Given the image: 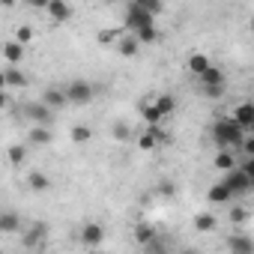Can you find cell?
<instances>
[{"mask_svg": "<svg viewBox=\"0 0 254 254\" xmlns=\"http://www.w3.org/2000/svg\"><path fill=\"white\" fill-rule=\"evenodd\" d=\"M245 132H242V126L233 120V117H221L212 123V141L218 147H227V150H239Z\"/></svg>", "mask_w": 254, "mask_h": 254, "instance_id": "1", "label": "cell"}, {"mask_svg": "<svg viewBox=\"0 0 254 254\" xmlns=\"http://www.w3.org/2000/svg\"><path fill=\"white\" fill-rule=\"evenodd\" d=\"M221 183L230 189V194H233V197H236V194H248V191L254 189V180H251L239 165H236V168H230V171H224V180H221Z\"/></svg>", "mask_w": 254, "mask_h": 254, "instance_id": "2", "label": "cell"}, {"mask_svg": "<svg viewBox=\"0 0 254 254\" xmlns=\"http://www.w3.org/2000/svg\"><path fill=\"white\" fill-rule=\"evenodd\" d=\"M153 18H156V15H153L147 6H138V3H132L129 9H126V30H129V33H135V30H141V27H147V24H156Z\"/></svg>", "mask_w": 254, "mask_h": 254, "instance_id": "3", "label": "cell"}, {"mask_svg": "<svg viewBox=\"0 0 254 254\" xmlns=\"http://www.w3.org/2000/svg\"><path fill=\"white\" fill-rule=\"evenodd\" d=\"M63 93H66V102H75V105H87L93 99V87L87 81H72L63 87Z\"/></svg>", "mask_w": 254, "mask_h": 254, "instance_id": "4", "label": "cell"}, {"mask_svg": "<svg viewBox=\"0 0 254 254\" xmlns=\"http://www.w3.org/2000/svg\"><path fill=\"white\" fill-rule=\"evenodd\" d=\"M230 117L242 126V132H251V129H254V105H251V102H239Z\"/></svg>", "mask_w": 254, "mask_h": 254, "instance_id": "5", "label": "cell"}, {"mask_svg": "<svg viewBox=\"0 0 254 254\" xmlns=\"http://www.w3.org/2000/svg\"><path fill=\"white\" fill-rule=\"evenodd\" d=\"M45 12H48V15H51V21H57V24H63V21H69V18H72V6L66 3V0H48Z\"/></svg>", "mask_w": 254, "mask_h": 254, "instance_id": "6", "label": "cell"}, {"mask_svg": "<svg viewBox=\"0 0 254 254\" xmlns=\"http://www.w3.org/2000/svg\"><path fill=\"white\" fill-rule=\"evenodd\" d=\"M114 45H117V51H120L123 57H135V54L141 51V42H138V39H135V33H129V30L120 33V39H117Z\"/></svg>", "mask_w": 254, "mask_h": 254, "instance_id": "7", "label": "cell"}, {"mask_svg": "<svg viewBox=\"0 0 254 254\" xmlns=\"http://www.w3.org/2000/svg\"><path fill=\"white\" fill-rule=\"evenodd\" d=\"M0 54H3V60H6L9 66H18V63L24 60V45L15 42V39H9V42L0 45Z\"/></svg>", "mask_w": 254, "mask_h": 254, "instance_id": "8", "label": "cell"}, {"mask_svg": "<svg viewBox=\"0 0 254 254\" xmlns=\"http://www.w3.org/2000/svg\"><path fill=\"white\" fill-rule=\"evenodd\" d=\"M27 117L39 126H48L51 123V108L45 102H33V105H27Z\"/></svg>", "mask_w": 254, "mask_h": 254, "instance_id": "9", "label": "cell"}, {"mask_svg": "<svg viewBox=\"0 0 254 254\" xmlns=\"http://www.w3.org/2000/svg\"><path fill=\"white\" fill-rule=\"evenodd\" d=\"M102 239H105V230H102L99 224H93V221H90V224H84V227H81V242H84V245L96 248Z\"/></svg>", "mask_w": 254, "mask_h": 254, "instance_id": "10", "label": "cell"}, {"mask_svg": "<svg viewBox=\"0 0 254 254\" xmlns=\"http://www.w3.org/2000/svg\"><path fill=\"white\" fill-rule=\"evenodd\" d=\"M15 230H21V215L12 209H3L0 212V233H15Z\"/></svg>", "mask_w": 254, "mask_h": 254, "instance_id": "11", "label": "cell"}, {"mask_svg": "<svg viewBox=\"0 0 254 254\" xmlns=\"http://www.w3.org/2000/svg\"><path fill=\"white\" fill-rule=\"evenodd\" d=\"M197 78H200V87H215V84H224V72H221L218 66H212V63H209V66H206Z\"/></svg>", "mask_w": 254, "mask_h": 254, "instance_id": "12", "label": "cell"}, {"mask_svg": "<svg viewBox=\"0 0 254 254\" xmlns=\"http://www.w3.org/2000/svg\"><path fill=\"white\" fill-rule=\"evenodd\" d=\"M230 197H233V194H230V189H227L224 183H212L209 191H206V200H209V203H230Z\"/></svg>", "mask_w": 254, "mask_h": 254, "instance_id": "13", "label": "cell"}, {"mask_svg": "<svg viewBox=\"0 0 254 254\" xmlns=\"http://www.w3.org/2000/svg\"><path fill=\"white\" fill-rule=\"evenodd\" d=\"M239 165V159H236V150H227V147H221L218 150V156H215V168L218 171H230V168H236Z\"/></svg>", "mask_w": 254, "mask_h": 254, "instance_id": "14", "label": "cell"}, {"mask_svg": "<svg viewBox=\"0 0 254 254\" xmlns=\"http://www.w3.org/2000/svg\"><path fill=\"white\" fill-rule=\"evenodd\" d=\"M227 245H230L233 254H251V251H254V242H251L248 236H242V233H233V236L227 239Z\"/></svg>", "mask_w": 254, "mask_h": 254, "instance_id": "15", "label": "cell"}, {"mask_svg": "<svg viewBox=\"0 0 254 254\" xmlns=\"http://www.w3.org/2000/svg\"><path fill=\"white\" fill-rule=\"evenodd\" d=\"M3 78H6V87H15V90L27 87V75H24L18 66H9V69H3Z\"/></svg>", "mask_w": 254, "mask_h": 254, "instance_id": "16", "label": "cell"}, {"mask_svg": "<svg viewBox=\"0 0 254 254\" xmlns=\"http://www.w3.org/2000/svg\"><path fill=\"white\" fill-rule=\"evenodd\" d=\"M42 102H45L48 108H63V105H66V93H63L60 87H48V90L42 93Z\"/></svg>", "mask_w": 254, "mask_h": 254, "instance_id": "17", "label": "cell"}, {"mask_svg": "<svg viewBox=\"0 0 254 254\" xmlns=\"http://www.w3.org/2000/svg\"><path fill=\"white\" fill-rule=\"evenodd\" d=\"M153 105H156V111H159L162 117H171V114L177 111V99H174V96H168V93L156 96V99H153Z\"/></svg>", "mask_w": 254, "mask_h": 254, "instance_id": "18", "label": "cell"}, {"mask_svg": "<svg viewBox=\"0 0 254 254\" xmlns=\"http://www.w3.org/2000/svg\"><path fill=\"white\" fill-rule=\"evenodd\" d=\"M45 233H48V227H45L42 221H36V224L30 227V233H24V245H27V248H33V245H39V242L45 239Z\"/></svg>", "mask_w": 254, "mask_h": 254, "instance_id": "19", "label": "cell"}, {"mask_svg": "<svg viewBox=\"0 0 254 254\" xmlns=\"http://www.w3.org/2000/svg\"><path fill=\"white\" fill-rule=\"evenodd\" d=\"M30 144H36V147H45V144H51V132H48V126H33V129H30Z\"/></svg>", "mask_w": 254, "mask_h": 254, "instance_id": "20", "label": "cell"}, {"mask_svg": "<svg viewBox=\"0 0 254 254\" xmlns=\"http://www.w3.org/2000/svg\"><path fill=\"white\" fill-rule=\"evenodd\" d=\"M135 39H138L141 45H153V42H159V30H156V24H147V27L135 30Z\"/></svg>", "mask_w": 254, "mask_h": 254, "instance_id": "21", "label": "cell"}, {"mask_svg": "<svg viewBox=\"0 0 254 254\" xmlns=\"http://www.w3.org/2000/svg\"><path fill=\"white\" fill-rule=\"evenodd\" d=\"M194 230H200V233L215 230V215H209V212H197V215H194Z\"/></svg>", "mask_w": 254, "mask_h": 254, "instance_id": "22", "label": "cell"}, {"mask_svg": "<svg viewBox=\"0 0 254 254\" xmlns=\"http://www.w3.org/2000/svg\"><path fill=\"white\" fill-rule=\"evenodd\" d=\"M69 138H72L75 144H87V141L93 138V132H90V126H72V132H69Z\"/></svg>", "mask_w": 254, "mask_h": 254, "instance_id": "23", "label": "cell"}, {"mask_svg": "<svg viewBox=\"0 0 254 254\" xmlns=\"http://www.w3.org/2000/svg\"><path fill=\"white\" fill-rule=\"evenodd\" d=\"M27 186H30L33 191H45V189H48L51 183H48V177H45V174H39V171H33V174L27 177Z\"/></svg>", "mask_w": 254, "mask_h": 254, "instance_id": "24", "label": "cell"}, {"mask_svg": "<svg viewBox=\"0 0 254 254\" xmlns=\"http://www.w3.org/2000/svg\"><path fill=\"white\" fill-rule=\"evenodd\" d=\"M206 66H209V57H206V54H191V57H189V69H191L194 75H200Z\"/></svg>", "mask_w": 254, "mask_h": 254, "instance_id": "25", "label": "cell"}, {"mask_svg": "<svg viewBox=\"0 0 254 254\" xmlns=\"http://www.w3.org/2000/svg\"><path fill=\"white\" fill-rule=\"evenodd\" d=\"M141 117H144L147 123H162V120H165V117L156 111V105H153V102H144V108H141Z\"/></svg>", "mask_w": 254, "mask_h": 254, "instance_id": "26", "label": "cell"}, {"mask_svg": "<svg viewBox=\"0 0 254 254\" xmlns=\"http://www.w3.org/2000/svg\"><path fill=\"white\" fill-rule=\"evenodd\" d=\"M156 233H159V230H153L150 224H138V227H135V239H138L141 245H147V242H150Z\"/></svg>", "mask_w": 254, "mask_h": 254, "instance_id": "27", "label": "cell"}, {"mask_svg": "<svg viewBox=\"0 0 254 254\" xmlns=\"http://www.w3.org/2000/svg\"><path fill=\"white\" fill-rule=\"evenodd\" d=\"M12 39L21 42V45H30V42H33V27H27V24L15 27V36H12Z\"/></svg>", "mask_w": 254, "mask_h": 254, "instance_id": "28", "label": "cell"}, {"mask_svg": "<svg viewBox=\"0 0 254 254\" xmlns=\"http://www.w3.org/2000/svg\"><path fill=\"white\" fill-rule=\"evenodd\" d=\"M6 156H9V162H12V165H21V162L27 159V147H21V144H18V147H9V153H6Z\"/></svg>", "mask_w": 254, "mask_h": 254, "instance_id": "29", "label": "cell"}, {"mask_svg": "<svg viewBox=\"0 0 254 254\" xmlns=\"http://www.w3.org/2000/svg\"><path fill=\"white\" fill-rule=\"evenodd\" d=\"M111 135H114V141H126V138L132 135V129H129V126H126V123H114Z\"/></svg>", "mask_w": 254, "mask_h": 254, "instance_id": "30", "label": "cell"}, {"mask_svg": "<svg viewBox=\"0 0 254 254\" xmlns=\"http://www.w3.org/2000/svg\"><path fill=\"white\" fill-rule=\"evenodd\" d=\"M138 147H141L144 153H150V150H156V147H159V141H156V138H153L150 132H144V135L138 138Z\"/></svg>", "mask_w": 254, "mask_h": 254, "instance_id": "31", "label": "cell"}, {"mask_svg": "<svg viewBox=\"0 0 254 254\" xmlns=\"http://www.w3.org/2000/svg\"><path fill=\"white\" fill-rule=\"evenodd\" d=\"M120 33H123V30H99V45H111V42H117Z\"/></svg>", "mask_w": 254, "mask_h": 254, "instance_id": "32", "label": "cell"}, {"mask_svg": "<svg viewBox=\"0 0 254 254\" xmlns=\"http://www.w3.org/2000/svg\"><path fill=\"white\" fill-rule=\"evenodd\" d=\"M203 90V96H209V99H221L224 96V84H215V87H200Z\"/></svg>", "mask_w": 254, "mask_h": 254, "instance_id": "33", "label": "cell"}, {"mask_svg": "<svg viewBox=\"0 0 254 254\" xmlns=\"http://www.w3.org/2000/svg\"><path fill=\"white\" fill-rule=\"evenodd\" d=\"M245 218H248V209H242V206H239V209H230V221H233V224H242Z\"/></svg>", "mask_w": 254, "mask_h": 254, "instance_id": "34", "label": "cell"}, {"mask_svg": "<svg viewBox=\"0 0 254 254\" xmlns=\"http://www.w3.org/2000/svg\"><path fill=\"white\" fill-rule=\"evenodd\" d=\"M174 191H177V186H174V183H168V180L159 186V194H162V197H174Z\"/></svg>", "mask_w": 254, "mask_h": 254, "instance_id": "35", "label": "cell"}, {"mask_svg": "<svg viewBox=\"0 0 254 254\" xmlns=\"http://www.w3.org/2000/svg\"><path fill=\"white\" fill-rule=\"evenodd\" d=\"M144 6H147V9H150L153 15H156V12H162V0H147Z\"/></svg>", "mask_w": 254, "mask_h": 254, "instance_id": "36", "label": "cell"}, {"mask_svg": "<svg viewBox=\"0 0 254 254\" xmlns=\"http://www.w3.org/2000/svg\"><path fill=\"white\" fill-rule=\"evenodd\" d=\"M9 105V96H6V90H0V111H3Z\"/></svg>", "mask_w": 254, "mask_h": 254, "instance_id": "37", "label": "cell"}, {"mask_svg": "<svg viewBox=\"0 0 254 254\" xmlns=\"http://www.w3.org/2000/svg\"><path fill=\"white\" fill-rule=\"evenodd\" d=\"M27 3L36 6V9H45V6H48V0H27Z\"/></svg>", "mask_w": 254, "mask_h": 254, "instance_id": "38", "label": "cell"}, {"mask_svg": "<svg viewBox=\"0 0 254 254\" xmlns=\"http://www.w3.org/2000/svg\"><path fill=\"white\" fill-rule=\"evenodd\" d=\"M18 0H0V6H15Z\"/></svg>", "mask_w": 254, "mask_h": 254, "instance_id": "39", "label": "cell"}, {"mask_svg": "<svg viewBox=\"0 0 254 254\" xmlns=\"http://www.w3.org/2000/svg\"><path fill=\"white\" fill-rule=\"evenodd\" d=\"M0 90H6V78H3V72H0Z\"/></svg>", "mask_w": 254, "mask_h": 254, "instance_id": "40", "label": "cell"}, {"mask_svg": "<svg viewBox=\"0 0 254 254\" xmlns=\"http://www.w3.org/2000/svg\"><path fill=\"white\" fill-rule=\"evenodd\" d=\"M132 3H138V6H144V3H147V0H132Z\"/></svg>", "mask_w": 254, "mask_h": 254, "instance_id": "41", "label": "cell"}, {"mask_svg": "<svg viewBox=\"0 0 254 254\" xmlns=\"http://www.w3.org/2000/svg\"><path fill=\"white\" fill-rule=\"evenodd\" d=\"M108 3H114V0H108Z\"/></svg>", "mask_w": 254, "mask_h": 254, "instance_id": "42", "label": "cell"}]
</instances>
